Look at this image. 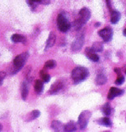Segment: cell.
<instances>
[{
    "label": "cell",
    "instance_id": "cell-1",
    "mask_svg": "<svg viewBox=\"0 0 126 132\" xmlns=\"http://www.w3.org/2000/svg\"><path fill=\"white\" fill-rule=\"evenodd\" d=\"M88 75H89V72L88 68L83 67H77L72 72V78L76 84L86 80Z\"/></svg>",
    "mask_w": 126,
    "mask_h": 132
},
{
    "label": "cell",
    "instance_id": "cell-2",
    "mask_svg": "<svg viewBox=\"0 0 126 132\" xmlns=\"http://www.w3.org/2000/svg\"><path fill=\"white\" fill-rule=\"evenodd\" d=\"M91 17V12L88 8H82L79 12V17L74 21L73 25L75 29H80L83 24H85Z\"/></svg>",
    "mask_w": 126,
    "mask_h": 132
},
{
    "label": "cell",
    "instance_id": "cell-3",
    "mask_svg": "<svg viewBox=\"0 0 126 132\" xmlns=\"http://www.w3.org/2000/svg\"><path fill=\"white\" fill-rule=\"evenodd\" d=\"M29 57V53L28 52H24V53H21L18 55L14 59V67H13V72L12 74H15L17 73L19 70H21L23 68V67L24 66L25 62Z\"/></svg>",
    "mask_w": 126,
    "mask_h": 132
},
{
    "label": "cell",
    "instance_id": "cell-4",
    "mask_svg": "<svg viewBox=\"0 0 126 132\" xmlns=\"http://www.w3.org/2000/svg\"><path fill=\"white\" fill-rule=\"evenodd\" d=\"M57 27L61 32L66 33L71 28V24L66 17L62 14H60L57 17Z\"/></svg>",
    "mask_w": 126,
    "mask_h": 132
},
{
    "label": "cell",
    "instance_id": "cell-5",
    "mask_svg": "<svg viewBox=\"0 0 126 132\" xmlns=\"http://www.w3.org/2000/svg\"><path fill=\"white\" fill-rule=\"evenodd\" d=\"M91 115H92V113L88 110H85L81 113V114L79 115L78 120H77V125H78L80 130H84V129L87 127Z\"/></svg>",
    "mask_w": 126,
    "mask_h": 132
},
{
    "label": "cell",
    "instance_id": "cell-6",
    "mask_svg": "<svg viewBox=\"0 0 126 132\" xmlns=\"http://www.w3.org/2000/svg\"><path fill=\"white\" fill-rule=\"evenodd\" d=\"M113 34H114L113 33V30L108 27L103 29V30H101L98 32L99 36H101V38L103 40L104 42H108V41H110L112 40Z\"/></svg>",
    "mask_w": 126,
    "mask_h": 132
},
{
    "label": "cell",
    "instance_id": "cell-7",
    "mask_svg": "<svg viewBox=\"0 0 126 132\" xmlns=\"http://www.w3.org/2000/svg\"><path fill=\"white\" fill-rule=\"evenodd\" d=\"M84 43V36L83 35H79L77 39L73 41V43L72 45V51H78L82 49V47L83 46Z\"/></svg>",
    "mask_w": 126,
    "mask_h": 132
},
{
    "label": "cell",
    "instance_id": "cell-8",
    "mask_svg": "<svg viewBox=\"0 0 126 132\" xmlns=\"http://www.w3.org/2000/svg\"><path fill=\"white\" fill-rule=\"evenodd\" d=\"M26 2L28 5L32 9V10H35L39 4L48 5L50 4L51 0H26Z\"/></svg>",
    "mask_w": 126,
    "mask_h": 132
},
{
    "label": "cell",
    "instance_id": "cell-9",
    "mask_svg": "<svg viewBox=\"0 0 126 132\" xmlns=\"http://www.w3.org/2000/svg\"><path fill=\"white\" fill-rule=\"evenodd\" d=\"M123 93H124V90L119 89L117 88L113 87V88H111L110 89H109V92H108V98L109 99V100H112V99H114L115 97H117V96L122 95Z\"/></svg>",
    "mask_w": 126,
    "mask_h": 132
},
{
    "label": "cell",
    "instance_id": "cell-10",
    "mask_svg": "<svg viewBox=\"0 0 126 132\" xmlns=\"http://www.w3.org/2000/svg\"><path fill=\"white\" fill-rule=\"evenodd\" d=\"M62 87H63L62 82H54L51 87L49 93H50V94H56V93H57L61 88H62Z\"/></svg>",
    "mask_w": 126,
    "mask_h": 132
},
{
    "label": "cell",
    "instance_id": "cell-11",
    "mask_svg": "<svg viewBox=\"0 0 126 132\" xmlns=\"http://www.w3.org/2000/svg\"><path fill=\"white\" fill-rule=\"evenodd\" d=\"M86 54H87V56L89 60L93 61V62H97L99 61V56L97 55L94 51H93V50L91 48H87L86 49Z\"/></svg>",
    "mask_w": 126,
    "mask_h": 132
},
{
    "label": "cell",
    "instance_id": "cell-12",
    "mask_svg": "<svg viewBox=\"0 0 126 132\" xmlns=\"http://www.w3.org/2000/svg\"><path fill=\"white\" fill-rule=\"evenodd\" d=\"M29 93V83L28 82L24 81L21 84V98L23 100H25L27 98Z\"/></svg>",
    "mask_w": 126,
    "mask_h": 132
},
{
    "label": "cell",
    "instance_id": "cell-13",
    "mask_svg": "<svg viewBox=\"0 0 126 132\" xmlns=\"http://www.w3.org/2000/svg\"><path fill=\"white\" fill-rule=\"evenodd\" d=\"M56 35H55V33L54 32H51L49 35V37H48V40L46 41V51L54 46L55 42H56Z\"/></svg>",
    "mask_w": 126,
    "mask_h": 132
},
{
    "label": "cell",
    "instance_id": "cell-14",
    "mask_svg": "<svg viewBox=\"0 0 126 132\" xmlns=\"http://www.w3.org/2000/svg\"><path fill=\"white\" fill-rule=\"evenodd\" d=\"M64 131L66 132H74L77 131V124L74 121H70L64 125Z\"/></svg>",
    "mask_w": 126,
    "mask_h": 132
},
{
    "label": "cell",
    "instance_id": "cell-15",
    "mask_svg": "<svg viewBox=\"0 0 126 132\" xmlns=\"http://www.w3.org/2000/svg\"><path fill=\"white\" fill-rule=\"evenodd\" d=\"M121 18V14L119 11L116 10H113L111 12V18H110V21L112 24H117Z\"/></svg>",
    "mask_w": 126,
    "mask_h": 132
},
{
    "label": "cell",
    "instance_id": "cell-16",
    "mask_svg": "<svg viewBox=\"0 0 126 132\" xmlns=\"http://www.w3.org/2000/svg\"><path fill=\"white\" fill-rule=\"evenodd\" d=\"M11 40L14 43H19V42L24 43L25 41H26V39H25V37L24 35H19V34H14L11 36Z\"/></svg>",
    "mask_w": 126,
    "mask_h": 132
},
{
    "label": "cell",
    "instance_id": "cell-17",
    "mask_svg": "<svg viewBox=\"0 0 126 132\" xmlns=\"http://www.w3.org/2000/svg\"><path fill=\"white\" fill-rule=\"evenodd\" d=\"M97 123L103 125V126H106V127H111L112 126V121L110 120V119L108 117H103L99 119V120H97Z\"/></svg>",
    "mask_w": 126,
    "mask_h": 132
},
{
    "label": "cell",
    "instance_id": "cell-18",
    "mask_svg": "<svg viewBox=\"0 0 126 132\" xmlns=\"http://www.w3.org/2000/svg\"><path fill=\"white\" fill-rule=\"evenodd\" d=\"M51 128L55 131H64V125L61 124V122L58 120H54L51 123Z\"/></svg>",
    "mask_w": 126,
    "mask_h": 132
},
{
    "label": "cell",
    "instance_id": "cell-19",
    "mask_svg": "<svg viewBox=\"0 0 126 132\" xmlns=\"http://www.w3.org/2000/svg\"><path fill=\"white\" fill-rule=\"evenodd\" d=\"M44 89V84L43 82L41 80H36L35 82V91L37 94H40V93L43 92Z\"/></svg>",
    "mask_w": 126,
    "mask_h": 132
},
{
    "label": "cell",
    "instance_id": "cell-20",
    "mask_svg": "<svg viewBox=\"0 0 126 132\" xmlns=\"http://www.w3.org/2000/svg\"><path fill=\"white\" fill-rule=\"evenodd\" d=\"M95 82H96V84H98V85H103L107 82V78H106V76L103 73H99L98 75L97 76Z\"/></svg>",
    "mask_w": 126,
    "mask_h": 132
},
{
    "label": "cell",
    "instance_id": "cell-21",
    "mask_svg": "<svg viewBox=\"0 0 126 132\" xmlns=\"http://www.w3.org/2000/svg\"><path fill=\"white\" fill-rule=\"evenodd\" d=\"M112 112H113V109L110 106V104H108V103L103 104V106L102 107V113L103 114L106 115V116H108V115H110L112 114Z\"/></svg>",
    "mask_w": 126,
    "mask_h": 132
},
{
    "label": "cell",
    "instance_id": "cell-22",
    "mask_svg": "<svg viewBox=\"0 0 126 132\" xmlns=\"http://www.w3.org/2000/svg\"><path fill=\"white\" fill-rule=\"evenodd\" d=\"M91 49L93 50V51H94V52H101L103 50V46L101 42H95V43H93Z\"/></svg>",
    "mask_w": 126,
    "mask_h": 132
},
{
    "label": "cell",
    "instance_id": "cell-23",
    "mask_svg": "<svg viewBox=\"0 0 126 132\" xmlns=\"http://www.w3.org/2000/svg\"><path fill=\"white\" fill-rule=\"evenodd\" d=\"M40 115V112L39 110H37V109H35V110H33L30 114H29V119L27 120V121L34 120H35V119H37Z\"/></svg>",
    "mask_w": 126,
    "mask_h": 132
},
{
    "label": "cell",
    "instance_id": "cell-24",
    "mask_svg": "<svg viewBox=\"0 0 126 132\" xmlns=\"http://www.w3.org/2000/svg\"><path fill=\"white\" fill-rule=\"evenodd\" d=\"M56 65V62H55L54 60H50V61H47L45 64V67L48 69H51V68H54L55 67Z\"/></svg>",
    "mask_w": 126,
    "mask_h": 132
},
{
    "label": "cell",
    "instance_id": "cell-25",
    "mask_svg": "<svg viewBox=\"0 0 126 132\" xmlns=\"http://www.w3.org/2000/svg\"><path fill=\"white\" fill-rule=\"evenodd\" d=\"M40 77H41L42 80H43V82H48L51 80V76L48 73L44 72L43 71L40 72Z\"/></svg>",
    "mask_w": 126,
    "mask_h": 132
},
{
    "label": "cell",
    "instance_id": "cell-26",
    "mask_svg": "<svg viewBox=\"0 0 126 132\" xmlns=\"http://www.w3.org/2000/svg\"><path fill=\"white\" fill-rule=\"evenodd\" d=\"M125 81V78L124 76H121V75H119V78L115 80V84L116 85H121L124 83V82Z\"/></svg>",
    "mask_w": 126,
    "mask_h": 132
},
{
    "label": "cell",
    "instance_id": "cell-27",
    "mask_svg": "<svg viewBox=\"0 0 126 132\" xmlns=\"http://www.w3.org/2000/svg\"><path fill=\"white\" fill-rule=\"evenodd\" d=\"M4 77H5L4 72H0V85L3 83V81H4Z\"/></svg>",
    "mask_w": 126,
    "mask_h": 132
},
{
    "label": "cell",
    "instance_id": "cell-28",
    "mask_svg": "<svg viewBox=\"0 0 126 132\" xmlns=\"http://www.w3.org/2000/svg\"><path fill=\"white\" fill-rule=\"evenodd\" d=\"M114 72L118 74V75H120V72H121V71L119 68H114Z\"/></svg>",
    "mask_w": 126,
    "mask_h": 132
},
{
    "label": "cell",
    "instance_id": "cell-29",
    "mask_svg": "<svg viewBox=\"0 0 126 132\" xmlns=\"http://www.w3.org/2000/svg\"><path fill=\"white\" fill-rule=\"evenodd\" d=\"M123 34H124V36H126V28L124 30V31H123Z\"/></svg>",
    "mask_w": 126,
    "mask_h": 132
},
{
    "label": "cell",
    "instance_id": "cell-30",
    "mask_svg": "<svg viewBox=\"0 0 126 132\" xmlns=\"http://www.w3.org/2000/svg\"><path fill=\"white\" fill-rule=\"evenodd\" d=\"M99 25H100V23H98V24H95V26H96V27H98V26H99Z\"/></svg>",
    "mask_w": 126,
    "mask_h": 132
},
{
    "label": "cell",
    "instance_id": "cell-31",
    "mask_svg": "<svg viewBox=\"0 0 126 132\" xmlns=\"http://www.w3.org/2000/svg\"><path fill=\"white\" fill-rule=\"evenodd\" d=\"M106 1H107V4H108V7H109V0H106Z\"/></svg>",
    "mask_w": 126,
    "mask_h": 132
},
{
    "label": "cell",
    "instance_id": "cell-32",
    "mask_svg": "<svg viewBox=\"0 0 126 132\" xmlns=\"http://www.w3.org/2000/svg\"><path fill=\"white\" fill-rule=\"evenodd\" d=\"M2 129H3V126H2V125H1V124H0V130H2Z\"/></svg>",
    "mask_w": 126,
    "mask_h": 132
},
{
    "label": "cell",
    "instance_id": "cell-33",
    "mask_svg": "<svg viewBox=\"0 0 126 132\" xmlns=\"http://www.w3.org/2000/svg\"><path fill=\"white\" fill-rule=\"evenodd\" d=\"M125 73H126V71H125Z\"/></svg>",
    "mask_w": 126,
    "mask_h": 132
}]
</instances>
